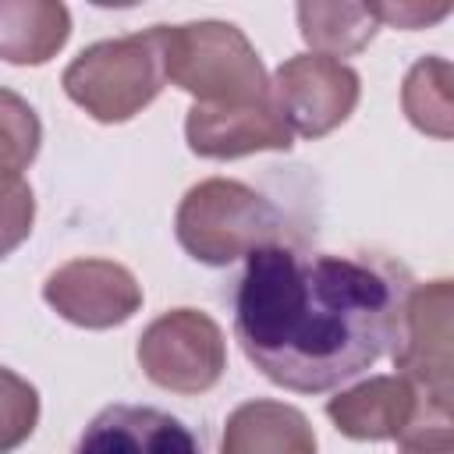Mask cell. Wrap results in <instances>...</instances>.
Here are the masks:
<instances>
[{
	"label": "cell",
	"instance_id": "6da1fadb",
	"mask_svg": "<svg viewBox=\"0 0 454 454\" xmlns=\"http://www.w3.org/2000/svg\"><path fill=\"white\" fill-rule=\"evenodd\" d=\"M408 291V270L387 259L262 245L234 287V337L270 383L323 394L394 348Z\"/></svg>",
	"mask_w": 454,
	"mask_h": 454
},
{
	"label": "cell",
	"instance_id": "7a4b0ae2",
	"mask_svg": "<svg viewBox=\"0 0 454 454\" xmlns=\"http://www.w3.org/2000/svg\"><path fill=\"white\" fill-rule=\"evenodd\" d=\"M177 245L202 266H231L262 245L287 241L280 209L234 177L192 184L174 213Z\"/></svg>",
	"mask_w": 454,
	"mask_h": 454
},
{
	"label": "cell",
	"instance_id": "3957f363",
	"mask_svg": "<svg viewBox=\"0 0 454 454\" xmlns=\"http://www.w3.org/2000/svg\"><path fill=\"white\" fill-rule=\"evenodd\" d=\"M163 74L195 103L231 106L270 96L266 67L248 35L231 21H188L160 25Z\"/></svg>",
	"mask_w": 454,
	"mask_h": 454
},
{
	"label": "cell",
	"instance_id": "277c9868",
	"mask_svg": "<svg viewBox=\"0 0 454 454\" xmlns=\"http://www.w3.org/2000/svg\"><path fill=\"white\" fill-rule=\"evenodd\" d=\"M163 46L160 25L149 32L103 39L85 46L64 67V92L99 124H124L142 114L163 89Z\"/></svg>",
	"mask_w": 454,
	"mask_h": 454
},
{
	"label": "cell",
	"instance_id": "5b68a950",
	"mask_svg": "<svg viewBox=\"0 0 454 454\" xmlns=\"http://www.w3.org/2000/svg\"><path fill=\"white\" fill-rule=\"evenodd\" d=\"M142 372L170 394H206L227 369V340L213 316L199 309H170L138 337Z\"/></svg>",
	"mask_w": 454,
	"mask_h": 454
},
{
	"label": "cell",
	"instance_id": "8992f818",
	"mask_svg": "<svg viewBox=\"0 0 454 454\" xmlns=\"http://www.w3.org/2000/svg\"><path fill=\"white\" fill-rule=\"evenodd\" d=\"M450 305L454 287L450 280L411 284L401 326L394 340V365L397 376L415 387V394L436 411L450 415Z\"/></svg>",
	"mask_w": 454,
	"mask_h": 454
},
{
	"label": "cell",
	"instance_id": "52a82bcc",
	"mask_svg": "<svg viewBox=\"0 0 454 454\" xmlns=\"http://www.w3.org/2000/svg\"><path fill=\"white\" fill-rule=\"evenodd\" d=\"M270 92L294 135L323 138L355 114L362 82H358V71L348 67L344 60L298 53L273 71Z\"/></svg>",
	"mask_w": 454,
	"mask_h": 454
},
{
	"label": "cell",
	"instance_id": "ba28073f",
	"mask_svg": "<svg viewBox=\"0 0 454 454\" xmlns=\"http://www.w3.org/2000/svg\"><path fill=\"white\" fill-rule=\"evenodd\" d=\"M43 298L60 319L85 330L121 326L142 309L135 273L114 259H71L57 266L43 284Z\"/></svg>",
	"mask_w": 454,
	"mask_h": 454
},
{
	"label": "cell",
	"instance_id": "9c48e42d",
	"mask_svg": "<svg viewBox=\"0 0 454 454\" xmlns=\"http://www.w3.org/2000/svg\"><path fill=\"white\" fill-rule=\"evenodd\" d=\"M326 415L340 436L369 443L401 440L422 422H450V415H436L401 376H369L358 387L333 394Z\"/></svg>",
	"mask_w": 454,
	"mask_h": 454
},
{
	"label": "cell",
	"instance_id": "30bf717a",
	"mask_svg": "<svg viewBox=\"0 0 454 454\" xmlns=\"http://www.w3.org/2000/svg\"><path fill=\"white\" fill-rule=\"evenodd\" d=\"M184 138L195 156L206 160H238L266 149H291L294 131L287 128L273 92L255 103H231V106H206L192 103L184 117Z\"/></svg>",
	"mask_w": 454,
	"mask_h": 454
},
{
	"label": "cell",
	"instance_id": "8fae6325",
	"mask_svg": "<svg viewBox=\"0 0 454 454\" xmlns=\"http://www.w3.org/2000/svg\"><path fill=\"white\" fill-rule=\"evenodd\" d=\"M74 454H202L195 433L153 404H106L82 429Z\"/></svg>",
	"mask_w": 454,
	"mask_h": 454
},
{
	"label": "cell",
	"instance_id": "7c38bea8",
	"mask_svg": "<svg viewBox=\"0 0 454 454\" xmlns=\"http://www.w3.org/2000/svg\"><path fill=\"white\" fill-rule=\"evenodd\" d=\"M220 454H316V433L294 404L255 397L227 415Z\"/></svg>",
	"mask_w": 454,
	"mask_h": 454
},
{
	"label": "cell",
	"instance_id": "4fadbf2b",
	"mask_svg": "<svg viewBox=\"0 0 454 454\" xmlns=\"http://www.w3.org/2000/svg\"><path fill=\"white\" fill-rule=\"evenodd\" d=\"M71 14L53 0H0V60L39 67L60 53Z\"/></svg>",
	"mask_w": 454,
	"mask_h": 454
},
{
	"label": "cell",
	"instance_id": "5bb4252c",
	"mask_svg": "<svg viewBox=\"0 0 454 454\" xmlns=\"http://www.w3.org/2000/svg\"><path fill=\"white\" fill-rule=\"evenodd\" d=\"M298 28L301 39L312 46V53L340 60L362 53L372 35L380 32V21L372 18L369 4H298Z\"/></svg>",
	"mask_w": 454,
	"mask_h": 454
},
{
	"label": "cell",
	"instance_id": "9a60e30c",
	"mask_svg": "<svg viewBox=\"0 0 454 454\" xmlns=\"http://www.w3.org/2000/svg\"><path fill=\"white\" fill-rule=\"evenodd\" d=\"M450 64L443 57H422L411 64V71L404 74V85H401V106L408 114V121L447 142L454 135V99H450Z\"/></svg>",
	"mask_w": 454,
	"mask_h": 454
},
{
	"label": "cell",
	"instance_id": "2e32d148",
	"mask_svg": "<svg viewBox=\"0 0 454 454\" xmlns=\"http://www.w3.org/2000/svg\"><path fill=\"white\" fill-rule=\"evenodd\" d=\"M43 124L28 99H21L11 89H0V177L18 181L39 156Z\"/></svg>",
	"mask_w": 454,
	"mask_h": 454
},
{
	"label": "cell",
	"instance_id": "e0dca14e",
	"mask_svg": "<svg viewBox=\"0 0 454 454\" xmlns=\"http://www.w3.org/2000/svg\"><path fill=\"white\" fill-rule=\"evenodd\" d=\"M39 426V390L18 376L14 369L0 365V454L18 450Z\"/></svg>",
	"mask_w": 454,
	"mask_h": 454
},
{
	"label": "cell",
	"instance_id": "ac0fdd59",
	"mask_svg": "<svg viewBox=\"0 0 454 454\" xmlns=\"http://www.w3.org/2000/svg\"><path fill=\"white\" fill-rule=\"evenodd\" d=\"M35 223V195L25 177H0V259H7L21 241H28Z\"/></svg>",
	"mask_w": 454,
	"mask_h": 454
},
{
	"label": "cell",
	"instance_id": "d6986e66",
	"mask_svg": "<svg viewBox=\"0 0 454 454\" xmlns=\"http://www.w3.org/2000/svg\"><path fill=\"white\" fill-rule=\"evenodd\" d=\"M372 18L380 25H394V28H426L440 18L450 14V4H422V0H380V4H369Z\"/></svg>",
	"mask_w": 454,
	"mask_h": 454
},
{
	"label": "cell",
	"instance_id": "ffe728a7",
	"mask_svg": "<svg viewBox=\"0 0 454 454\" xmlns=\"http://www.w3.org/2000/svg\"><path fill=\"white\" fill-rule=\"evenodd\" d=\"M401 454H454L450 422H422L401 436Z\"/></svg>",
	"mask_w": 454,
	"mask_h": 454
}]
</instances>
